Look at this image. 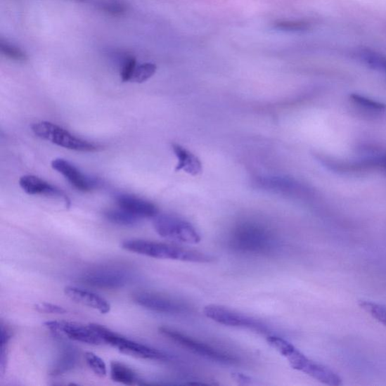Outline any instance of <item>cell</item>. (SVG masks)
<instances>
[{
    "label": "cell",
    "mask_w": 386,
    "mask_h": 386,
    "mask_svg": "<svg viewBox=\"0 0 386 386\" xmlns=\"http://www.w3.org/2000/svg\"><path fill=\"white\" fill-rule=\"evenodd\" d=\"M19 185L28 195L58 198V199L65 200L68 207L70 205L69 198L64 192L38 176L25 175L20 177Z\"/></svg>",
    "instance_id": "7c38bea8"
},
{
    "label": "cell",
    "mask_w": 386,
    "mask_h": 386,
    "mask_svg": "<svg viewBox=\"0 0 386 386\" xmlns=\"http://www.w3.org/2000/svg\"><path fill=\"white\" fill-rule=\"evenodd\" d=\"M203 313L207 319L222 326L262 332L266 330V327L257 319L221 306L207 305L204 308Z\"/></svg>",
    "instance_id": "9c48e42d"
},
{
    "label": "cell",
    "mask_w": 386,
    "mask_h": 386,
    "mask_svg": "<svg viewBox=\"0 0 386 386\" xmlns=\"http://www.w3.org/2000/svg\"><path fill=\"white\" fill-rule=\"evenodd\" d=\"M104 215L110 223L123 226H137L141 220V218L125 212L121 208L120 210H109Z\"/></svg>",
    "instance_id": "7402d4cb"
},
{
    "label": "cell",
    "mask_w": 386,
    "mask_h": 386,
    "mask_svg": "<svg viewBox=\"0 0 386 386\" xmlns=\"http://www.w3.org/2000/svg\"><path fill=\"white\" fill-rule=\"evenodd\" d=\"M131 271L119 266H101L88 271L82 281L94 288L113 290L124 288L132 283Z\"/></svg>",
    "instance_id": "ba28073f"
},
{
    "label": "cell",
    "mask_w": 386,
    "mask_h": 386,
    "mask_svg": "<svg viewBox=\"0 0 386 386\" xmlns=\"http://www.w3.org/2000/svg\"><path fill=\"white\" fill-rule=\"evenodd\" d=\"M384 167H385V168H386V160H385Z\"/></svg>",
    "instance_id": "d6a6232c"
},
{
    "label": "cell",
    "mask_w": 386,
    "mask_h": 386,
    "mask_svg": "<svg viewBox=\"0 0 386 386\" xmlns=\"http://www.w3.org/2000/svg\"><path fill=\"white\" fill-rule=\"evenodd\" d=\"M122 247L128 252L155 259L180 260L190 263L207 264L214 257L198 250L183 248L169 244L147 241L141 239L127 240Z\"/></svg>",
    "instance_id": "7a4b0ae2"
},
{
    "label": "cell",
    "mask_w": 386,
    "mask_h": 386,
    "mask_svg": "<svg viewBox=\"0 0 386 386\" xmlns=\"http://www.w3.org/2000/svg\"><path fill=\"white\" fill-rule=\"evenodd\" d=\"M133 300L144 309L164 314H181L189 310L184 302L153 292H137L133 295Z\"/></svg>",
    "instance_id": "8fae6325"
},
{
    "label": "cell",
    "mask_w": 386,
    "mask_h": 386,
    "mask_svg": "<svg viewBox=\"0 0 386 386\" xmlns=\"http://www.w3.org/2000/svg\"><path fill=\"white\" fill-rule=\"evenodd\" d=\"M157 70V67L152 63H145L137 67L134 71L131 82L143 83L151 78Z\"/></svg>",
    "instance_id": "4316f807"
},
{
    "label": "cell",
    "mask_w": 386,
    "mask_h": 386,
    "mask_svg": "<svg viewBox=\"0 0 386 386\" xmlns=\"http://www.w3.org/2000/svg\"><path fill=\"white\" fill-rule=\"evenodd\" d=\"M101 12L112 17H122L127 15L129 6L123 0H103L98 4Z\"/></svg>",
    "instance_id": "603a6c76"
},
{
    "label": "cell",
    "mask_w": 386,
    "mask_h": 386,
    "mask_svg": "<svg viewBox=\"0 0 386 386\" xmlns=\"http://www.w3.org/2000/svg\"><path fill=\"white\" fill-rule=\"evenodd\" d=\"M85 359L89 368L98 377L105 378L108 374L107 365L97 354L88 352L85 354Z\"/></svg>",
    "instance_id": "484cf974"
},
{
    "label": "cell",
    "mask_w": 386,
    "mask_h": 386,
    "mask_svg": "<svg viewBox=\"0 0 386 386\" xmlns=\"http://www.w3.org/2000/svg\"><path fill=\"white\" fill-rule=\"evenodd\" d=\"M137 68V60L134 57H128L124 60L120 72V77L122 82L131 81Z\"/></svg>",
    "instance_id": "f546056e"
},
{
    "label": "cell",
    "mask_w": 386,
    "mask_h": 386,
    "mask_svg": "<svg viewBox=\"0 0 386 386\" xmlns=\"http://www.w3.org/2000/svg\"><path fill=\"white\" fill-rule=\"evenodd\" d=\"M0 50L5 57L14 61L25 62L28 59L25 51L13 44H10L4 39L0 41Z\"/></svg>",
    "instance_id": "d4e9b609"
},
{
    "label": "cell",
    "mask_w": 386,
    "mask_h": 386,
    "mask_svg": "<svg viewBox=\"0 0 386 386\" xmlns=\"http://www.w3.org/2000/svg\"><path fill=\"white\" fill-rule=\"evenodd\" d=\"M159 331L162 336L177 345L205 359L224 364H235L238 361V359L231 354L184 335L179 331L166 327H161Z\"/></svg>",
    "instance_id": "52a82bcc"
},
{
    "label": "cell",
    "mask_w": 386,
    "mask_h": 386,
    "mask_svg": "<svg viewBox=\"0 0 386 386\" xmlns=\"http://www.w3.org/2000/svg\"><path fill=\"white\" fill-rule=\"evenodd\" d=\"M65 294L71 300L83 306L98 310L101 314H107L110 311L111 306L110 302L106 299L92 293V292L68 286L65 288Z\"/></svg>",
    "instance_id": "9a60e30c"
},
{
    "label": "cell",
    "mask_w": 386,
    "mask_h": 386,
    "mask_svg": "<svg viewBox=\"0 0 386 386\" xmlns=\"http://www.w3.org/2000/svg\"><path fill=\"white\" fill-rule=\"evenodd\" d=\"M254 185L257 189L279 194L295 195L300 191V184L286 176H258Z\"/></svg>",
    "instance_id": "2e32d148"
},
{
    "label": "cell",
    "mask_w": 386,
    "mask_h": 386,
    "mask_svg": "<svg viewBox=\"0 0 386 386\" xmlns=\"http://www.w3.org/2000/svg\"><path fill=\"white\" fill-rule=\"evenodd\" d=\"M51 167L65 177L69 183L81 192H90L95 184L81 173L74 165L65 160L56 159L52 161Z\"/></svg>",
    "instance_id": "5bb4252c"
},
{
    "label": "cell",
    "mask_w": 386,
    "mask_h": 386,
    "mask_svg": "<svg viewBox=\"0 0 386 386\" xmlns=\"http://www.w3.org/2000/svg\"><path fill=\"white\" fill-rule=\"evenodd\" d=\"M77 351L70 347H65L60 351L59 356L51 371L52 375L64 374L76 367L78 362Z\"/></svg>",
    "instance_id": "ac0fdd59"
},
{
    "label": "cell",
    "mask_w": 386,
    "mask_h": 386,
    "mask_svg": "<svg viewBox=\"0 0 386 386\" xmlns=\"http://www.w3.org/2000/svg\"><path fill=\"white\" fill-rule=\"evenodd\" d=\"M117 203L121 210L139 218L155 217L158 215V207L153 203L129 194H121L117 197Z\"/></svg>",
    "instance_id": "4fadbf2b"
},
{
    "label": "cell",
    "mask_w": 386,
    "mask_h": 386,
    "mask_svg": "<svg viewBox=\"0 0 386 386\" xmlns=\"http://www.w3.org/2000/svg\"><path fill=\"white\" fill-rule=\"evenodd\" d=\"M172 149L179 160L175 169L176 172L184 171L192 176H197L202 172V164L196 155L179 144H172Z\"/></svg>",
    "instance_id": "e0dca14e"
},
{
    "label": "cell",
    "mask_w": 386,
    "mask_h": 386,
    "mask_svg": "<svg viewBox=\"0 0 386 386\" xmlns=\"http://www.w3.org/2000/svg\"><path fill=\"white\" fill-rule=\"evenodd\" d=\"M360 307L386 326V307L369 300H360Z\"/></svg>",
    "instance_id": "cb8c5ba5"
},
{
    "label": "cell",
    "mask_w": 386,
    "mask_h": 386,
    "mask_svg": "<svg viewBox=\"0 0 386 386\" xmlns=\"http://www.w3.org/2000/svg\"><path fill=\"white\" fill-rule=\"evenodd\" d=\"M44 326L56 335L64 336L71 340L95 346L103 344L90 325L83 326L79 323L65 321H51L46 322Z\"/></svg>",
    "instance_id": "30bf717a"
},
{
    "label": "cell",
    "mask_w": 386,
    "mask_h": 386,
    "mask_svg": "<svg viewBox=\"0 0 386 386\" xmlns=\"http://www.w3.org/2000/svg\"><path fill=\"white\" fill-rule=\"evenodd\" d=\"M35 309L40 313H46V314H65L67 310L64 307L58 305L48 304V302H39L35 305Z\"/></svg>",
    "instance_id": "4dcf8cb0"
},
{
    "label": "cell",
    "mask_w": 386,
    "mask_h": 386,
    "mask_svg": "<svg viewBox=\"0 0 386 386\" xmlns=\"http://www.w3.org/2000/svg\"><path fill=\"white\" fill-rule=\"evenodd\" d=\"M275 27L284 31H304L309 29V24L305 20H279Z\"/></svg>",
    "instance_id": "f1b7e54d"
},
{
    "label": "cell",
    "mask_w": 386,
    "mask_h": 386,
    "mask_svg": "<svg viewBox=\"0 0 386 386\" xmlns=\"http://www.w3.org/2000/svg\"><path fill=\"white\" fill-rule=\"evenodd\" d=\"M101 339L103 343L117 349L121 353L134 358L155 361H166L168 356L158 349L143 345V344L129 340L118 335L109 328L98 325L90 324Z\"/></svg>",
    "instance_id": "277c9868"
},
{
    "label": "cell",
    "mask_w": 386,
    "mask_h": 386,
    "mask_svg": "<svg viewBox=\"0 0 386 386\" xmlns=\"http://www.w3.org/2000/svg\"><path fill=\"white\" fill-rule=\"evenodd\" d=\"M11 333L4 326H1V352H0V373L4 374L6 370L7 361L8 343L11 339Z\"/></svg>",
    "instance_id": "83f0119b"
},
{
    "label": "cell",
    "mask_w": 386,
    "mask_h": 386,
    "mask_svg": "<svg viewBox=\"0 0 386 386\" xmlns=\"http://www.w3.org/2000/svg\"><path fill=\"white\" fill-rule=\"evenodd\" d=\"M349 99L354 106L365 112L379 114L386 110L385 103L366 96L358 95V94H352L349 96Z\"/></svg>",
    "instance_id": "ffe728a7"
},
{
    "label": "cell",
    "mask_w": 386,
    "mask_h": 386,
    "mask_svg": "<svg viewBox=\"0 0 386 386\" xmlns=\"http://www.w3.org/2000/svg\"><path fill=\"white\" fill-rule=\"evenodd\" d=\"M153 226L160 236L172 241L188 245H196L201 242V236L196 229L179 217L169 214L156 215Z\"/></svg>",
    "instance_id": "8992f818"
},
{
    "label": "cell",
    "mask_w": 386,
    "mask_h": 386,
    "mask_svg": "<svg viewBox=\"0 0 386 386\" xmlns=\"http://www.w3.org/2000/svg\"><path fill=\"white\" fill-rule=\"evenodd\" d=\"M111 379L116 382L124 385H141V380L133 369L119 361L110 364Z\"/></svg>",
    "instance_id": "d6986e66"
},
{
    "label": "cell",
    "mask_w": 386,
    "mask_h": 386,
    "mask_svg": "<svg viewBox=\"0 0 386 386\" xmlns=\"http://www.w3.org/2000/svg\"><path fill=\"white\" fill-rule=\"evenodd\" d=\"M231 244L238 252L264 255L274 252L278 242L268 227L255 222H245L234 229Z\"/></svg>",
    "instance_id": "3957f363"
},
{
    "label": "cell",
    "mask_w": 386,
    "mask_h": 386,
    "mask_svg": "<svg viewBox=\"0 0 386 386\" xmlns=\"http://www.w3.org/2000/svg\"><path fill=\"white\" fill-rule=\"evenodd\" d=\"M358 56L364 64L370 68L386 72V56L380 52L371 49H361Z\"/></svg>",
    "instance_id": "44dd1931"
},
{
    "label": "cell",
    "mask_w": 386,
    "mask_h": 386,
    "mask_svg": "<svg viewBox=\"0 0 386 386\" xmlns=\"http://www.w3.org/2000/svg\"><path fill=\"white\" fill-rule=\"evenodd\" d=\"M31 129L37 137L68 150L92 153L101 148L98 145L77 138L66 129L49 122L34 123Z\"/></svg>",
    "instance_id": "5b68a950"
},
{
    "label": "cell",
    "mask_w": 386,
    "mask_h": 386,
    "mask_svg": "<svg viewBox=\"0 0 386 386\" xmlns=\"http://www.w3.org/2000/svg\"><path fill=\"white\" fill-rule=\"evenodd\" d=\"M233 378L239 382L240 383L243 384H252V380L250 378L247 377V375L242 374V373H233Z\"/></svg>",
    "instance_id": "1f68e13d"
},
{
    "label": "cell",
    "mask_w": 386,
    "mask_h": 386,
    "mask_svg": "<svg viewBox=\"0 0 386 386\" xmlns=\"http://www.w3.org/2000/svg\"><path fill=\"white\" fill-rule=\"evenodd\" d=\"M267 342L288 361L292 368L326 385L338 386L342 384L337 373L325 365L309 359L288 340L277 336H269Z\"/></svg>",
    "instance_id": "6da1fadb"
}]
</instances>
